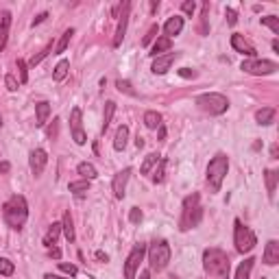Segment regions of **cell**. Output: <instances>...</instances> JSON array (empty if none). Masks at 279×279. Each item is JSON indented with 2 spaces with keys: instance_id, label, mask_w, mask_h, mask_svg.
I'll list each match as a JSON object with an SVG mask.
<instances>
[{
  "instance_id": "1",
  "label": "cell",
  "mask_w": 279,
  "mask_h": 279,
  "mask_svg": "<svg viewBox=\"0 0 279 279\" xmlns=\"http://www.w3.org/2000/svg\"><path fill=\"white\" fill-rule=\"evenodd\" d=\"M2 218L11 229H22L28 220V205L22 194H13L7 203L2 205Z\"/></svg>"
},
{
  "instance_id": "2",
  "label": "cell",
  "mask_w": 279,
  "mask_h": 279,
  "mask_svg": "<svg viewBox=\"0 0 279 279\" xmlns=\"http://www.w3.org/2000/svg\"><path fill=\"white\" fill-rule=\"evenodd\" d=\"M203 269L207 275L225 279L229 277V255H227L223 249H205L203 251Z\"/></svg>"
},
{
  "instance_id": "3",
  "label": "cell",
  "mask_w": 279,
  "mask_h": 279,
  "mask_svg": "<svg viewBox=\"0 0 279 279\" xmlns=\"http://www.w3.org/2000/svg\"><path fill=\"white\" fill-rule=\"evenodd\" d=\"M203 218V207H201V196L190 194L184 198V205H181V218H179V229L181 231H190L201 223Z\"/></svg>"
},
{
  "instance_id": "4",
  "label": "cell",
  "mask_w": 279,
  "mask_h": 279,
  "mask_svg": "<svg viewBox=\"0 0 279 279\" xmlns=\"http://www.w3.org/2000/svg\"><path fill=\"white\" fill-rule=\"evenodd\" d=\"M227 170H229V157L225 153H216V155L209 159L207 164V184L212 187V192H220L223 187V181L227 177Z\"/></svg>"
},
{
  "instance_id": "5",
  "label": "cell",
  "mask_w": 279,
  "mask_h": 279,
  "mask_svg": "<svg viewBox=\"0 0 279 279\" xmlns=\"http://www.w3.org/2000/svg\"><path fill=\"white\" fill-rule=\"evenodd\" d=\"M146 255H149V264L151 271H164L170 262V244L166 240H153L146 249Z\"/></svg>"
},
{
  "instance_id": "6",
  "label": "cell",
  "mask_w": 279,
  "mask_h": 279,
  "mask_svg": "<svg viewBox=\"0 0 279 279\" xmlns=\"http://www.w3.org/2000/svg\"><path fill=\"white\" fill-rule=\"evenodd\" d=\"M196 105H198V109L209 113V116H220V113H225L227 109H229L227 96L218 94V92H207V94L196 96Z\"/></svg>"
},
{
  "instance_id": "7",
  "label": "cell",
  "mask_w": 279,
  "mask_h": 279,
  "mask_svg": "<svg viewBox=\"0 0 279 279\" xmlns=\"http://www.w3.org/2000/svg\"><path fill=\"white\" fill-rule=\"evenodd\" d=\"M233 242H236V251L238 253H249V251H253L255 249L258 238H255L251 227L242 225V220L236 218V223H233Z\"/></svg>"
},
{
  "instance_id": "8",
  "label": "cell",
  "mask_w": 279,
  "mask_h": 279,
  "mask_svg": "<svg viewBox=\"0 0 279 279\" xmlns=\"http://www.w3.org/2000/svg\"><path fill=\"white\" fill-rule=\"evenodd\" d=\"M277 64L275 61H269V59H247L242 61L240 70L249 72V75H255V77H266V75H273L277 72Z\"/></svg>"
},
{
  "instance_id": "9",
  "label": "cell",
  "mask_w": 279,
  "mask_h": 279,
  "mask_svg": "<svg viewBox=\"0 0 279 279\" xmlns=\"http://www.w3.org/2000/svg\"><path fill=\"white\" fill-rule=\"evenodd\" d=\"M144 255H146V244L138 242L133 249H131L127 262H124V279H135V273H138Z\"/></svg>"
},
{
  "instance_id": "10",
  "label": "cell",
  "mask_w": 279,
  "mask_h": 279,
  "mask_svg": "<svg viewBox=\"0 0 279 279\" xmlns=\"http://www.w3.org/2000/svg\"><path fill=\"white\" fill-rule=\"evenodd\" d=\"M70 131H72V140L77 142L79 146H83L88 142V135L83 131V113H81V107H75L70 111Z\"/></svg>"
},
{
  "instance_id": "11",
  "label": "cell",
  "mask_w": 279,
  "mask_h": 279,
  "mask_svg": "<svg viewBox=\"0 0 279 279\" xmlns=\"http://www.w3.org/2000/svg\"><path fill=\"white\" fill-rule=\"evenodd\" d=\"M129 13H131V2H122V13L118 15V26H116V35H113V48H118L122 44L124 35H127V26H129Z\"/></svg>"
},
{
  "instance_id": "12",
  "label": "cell",
  "mask_w": 279,
  "mask_h": 279,
  "mask_svg": "<svg viewBox=\"0 0 279 279\" xmlns=\"http://www.w3.org/2000/svg\"><path fill=\"white\" fill-rule=\"evenodd\" d=\"M48 164V155L44 149H33L31 155H28V166H31V173L35 175V177H39V175L44 173V168H46Z\"/></svg>"
},
{
  "instance_id": "13",
  "label": "cell",
  "mask_w": 279,
  "mask_h": 279,
  "mask_svg": "<svg viewBox=\"0 0 279 279\" xmlns=\"http://www.w3.org/2000/svg\"><path fill=\"white\" fill-rule=\"evenodd\" d=\"M129 177H131V168L120 170V173H118L116 177H113V181H111V190H113V196H116V198H124V194H127Z\"/></svg>"
},
{
  "instance_id": "14",
  "label": "cell",
  "mask_w": 279,
  "mask_h": 279,
  "mask_svg": "<svg viewBox=\"0 0 279 279\" xmlns=\"http://www.w3.org/2000/svg\"><path fill=\"white\" fill-rule=\"evenodd\" d=\"M177 53H168V55H162V57H157L155 61H153V66H151V70H153V75H166V72L173 68V64L177 61Z\"/></svg>"
},
{
  "instance_id": "15",
  "label": "cell",
  "mask_w": 279,
  "mask_h": 279,
  "mask_svg": "<svg viewBox=\"0 0 279 279\" xmlns=\"http://www.w3.org/2000/svg\"><path fill=\"white\" fill-rule=\"evenodd\" d=\"M231 48L236 50V53L244 55V57H255V55H258V53H255V48L247 42V39H244V35H240V33H233V35H231Z\"/></svg>"
},
{
  "instance_id": "16",
  "label": "cell",
  "mask_w": 279,
  "mask_h": 279,
  "mask_svg": "<svg viewBox=\"0 0 279 279\" xmlns=\"http://www.w3.org/2000/svg\"><path fill=\"white\" fill-rule=\"evenodd\" d=\"M266 266H275L279 264V242L277 240H269L266 242V249H264V255H262Z\"/></svg>"
},
{
  "instance_id": "17",
  "label": "cell",
  "mask_w": 279,
  "mask_h": 279,
  "mask_svg": "<svg viewBox=\"0 0 279 279\" xmlns=\"http://www.w3.org/2000/svg\"><path fill=\"white\" fill-rule=\"evenodd\" d=\"M181 31H184V18H181V15H173V18H168L166 24H164V33H166L168 39L177 37Z\"/></svg>"
},
{
  "instance_id": "18",
  "label": "cell",
  "mask_w": 279,
  "mask_h": 279,
  "mask_svg": "<svg viewBox=\"0 0 279 279\" xmlns=\"http://www.w3.org/2000/svg\"><path fill=\"white\" fill-rule=\"evenodd\" d=\"M9 26H11V13L9 11H2V15H0V50L7 46Z\"/></svg>"
},
{
  "instance_id": "19",
  "label": "cell",
  "mask_w": 279,
  "mask_h": 279,
  "mask_svg": "<svg viewBox=\"0 0 279 279\" xmlns=\"http://www.w3.org/2000/svg\"><path fill=\"white\" fill-rule=\"evenodd\" d=\"M48 116H50V105L46 100H42V102H37L35 105V127H44L48 120Z\"/></svg>"
},
{
  "instance_id": "20",
  "label": "cell",
  "mask_w": 279,
  "mask_h": 279,
  "mask_svg": "<svg viewBox=\"0 0 279 279\" xmlns=\"http://www.w3.org/2000/svg\"><path fill=\"white\" fill-rule=\"evenodd\" d=\"M127 140H129V127H127V124H120V127L116 129L113 149H116V151H124V146H127Z\"/></svg>"
},
{
  "instance_id": "21",
  "label": "cell",
  "mask_w": 279,
  "mask_h": 279,
  "mask_svg": "<svg viewBox=\"0 0 279 279\" xmlns=\"http://www.w3.org/2000/svg\"><path fill=\"white\" fill-rule=\"evenodd\" d=\"M264 179H266V192H269V198L273 201L275 198V190H277V179H279V173L277 170H266L264 173Z\"/></svg>"
},
{
  "instance_id": "22",
  "label": "cell",
  "mask_w": 279,
  "mask_h": 279,
  "mask_svg": "<svg viewBox=\"0 0 279 279\" xmlns=\"http://www.w3.org/2000/svg\"><path fill=\"white\" fill-rule=\"evenodd\" d=\"M173 48V39H168V37H157V42L153 44V48H151V55L155 57H162V53H168V50Z\"/></svg>"
},
{
  "instance_id": "23",
  "label": "cell",
  "mask_w": 279,
  "mask_h": 279,
  "mask_svg": "<svg viewBox=\"0 0 279 279\" xmlns=\"http://www.w3.org/2000/svg\"><path fill=\"white\" fill-rule=\"evenodd\" d=\"M61 229H64L66 240H68V242H75L77 233H75V220H72L70 212H66V214H64V220H61Z\"/></svg>"
},
{
  "instance_id": "24",
  "label": "cell",
  "mask_w": 279,
  "mask_h": 279,
  "mask_svg": "<svg viewBox=\"0 0 279 279\" xmlns=\"http://www.w3.org/2000/svg\"><path fill=\"white\" fill-rule=\"evenodd\" d=\"M77 173L81 175L83 179H88V181H92V179H96L98 177V170L94 168V164H90V162H81L77 166Z\"/></svg>"
},
{
  "instance_id": "25",
  "label": "cell",
  "mask_w": 279,
  "mask_h": 279,
  "mask_svg": "<svg viewBox=\"0 0 279 279\" xmlns=\"http://www.w3.org/2000/svg\"><path fill=\"white\" fill-rule=\"evenodd\" d=\"M61 231H64V229H61V223H53V225H50L48 233L44 236V247H46V249L55 247V242H57V238H59Z\"/></svg>"
},
{
  "instance_id": "26",
  "label": "cell",
  "mask_w": 279,
  "mask_h": 279,
  "mask_svg": "<svg viewBox=\"0 0 279 279\" xmlns=\"http://www.w3.org/2000/svg\"><path fill=\"white\" fill-rule=\"evenodd\" d=\"M72 35H75V28H66V31H64V35H61V39L57 42V46L53 48V55H61V53H66V48H68V44H70Z\"/></svg>"
},
{
  "instance_id": "27",
  "label": "cell",
  "mask_w": 279,
  "mask_h": 279,
  "mask_svg": "<svg viewBox=\"0 0 279 279\" xmlns=\"http://www.w3.org/2000/svg\"><path fill=\"white\" fill-rule=\"evenodd\" d=\"M253 264H255V258H247V260H244L242 264L238 266V271H236V279H249V277H251Z\"/></svg>"
},
{
  "instance_id": "28",
  "label": "cell",
  "mask_w": 279,
  "mask_h": 279,
  "mask_svg": "<svg viewBox=\"0 0 279 279\" xmlns=\"http://www.w3.org/2000/svg\"><path fill=\"white\" fill-rule=\"evenodd\" d=\"M113 113H116V102H113V100H107V102H105V113H102V133L109 129Z\"/></svg>"
},
{
  "instance_id": "29",
  "label": "cell",
  "mask_w": 279,
  "mask_h": 279,
  "mask_svg": "<svg viewBox=\"0 0 279 279\" xmlns=\"http://www.w3.org/2000/svg\"><path fill=\"white\" fill-rule=\"evenodd\" d=\"M255 120H258V124H271L273 120H275V109L273 107H264V109H260L258 113H255Z\"/></svg>"
},
{
  "instance_id": "30",
  "label": "cell",
  "mask_w": 279,
  "mask_h": 279,
  "mask_svg": "<svg viewBox=\"0 0 279 279\" xmlns=\"http://www.w3.org/2000/svg\"><path fill=\"white\" fill-rule=\"evenodd\" d=\"M68 68H70V61H66V59H61L59 64L55 66V70H53V81H64L66 75H68Z\"/></svg>"
},
{
  "instance_id": "31",
  "label": "cell",
  "mask_w": 279,
  "mask_h": 279,
  "mask_svg": "<svg viewBox=\"0 0 279 279\" xmlns=\"http://www.w3.org/2000/svg\"><path fill=\"white\" fill-rule=\"evenodd\" d=\"M68 190L72 192V194H85V192H90V181L88 179H81V181H72L70 186H68Z\"/></svg>"
},
{
  "instance_id": "32",
  "label": "cell",
  "mask_w": 279,
  "mask_h": 279,
  "mask_svg": "<svg viewBox=\"0 0 279 279\" xmlns=\"http://www.w3.org/2000/svg\"><path fill=\"white\" fill-rule=\"evenodd\" d=\"M144 124L149 129H157L162 124V113L159 111H146L144 113Z\"/></svg>"
},
{
  "instance_id": "33",
  "label": "cell",
  "mask_w": 279,
  "mask_h": 279,
  "mask_svg": "<svg viewBox=\"0 0 279 279\" xmlns=\"http://www.w3.org/2000/svg\"><path fill=\"white\" fill-rule=\"evenodd\" d=\"M164 179H166V159L159 157L157 166H155V170H153V181H155V184H162Z\"/></svg>"
},
{
  "instance_id": "34",
  "label": "cell",
  "mask_w": 279,
  "mask_h": 279,
  "mask_svg": "<svg viewBox=\"0 0 279 279\" xmlns=\"http://www.w3.org/2000/svg\"><path fill=\"white\" fill-rule=\"evenodd\" d=\"M157 162H159V155L157 153H149V155L144 157V164H142V175H149L151 170H153V166H157Z\"/></svg>"
},
{
  "instance_id": "35",
  "label": "cell",
  "mask_w": 279,
  "mask_h": 279,
  "mask_svg": "<svg viewBox=\"0 0 279 279\" xmlns=\"http://www.w3.org/2000/svg\"><path fill=\"white\" fill-rule=\"evenodd\" d=\"M13 273H15L13 262L7 260V258H0V275H2V277H11Z\"/></svg>"
},
{
  "instance_id": "36",
  "label": "cell",
  "mask_w": 279,
  "mask_h": 279,
  "mask_svg": "<svg viewBox=\"0 0 279 279\" xmlns=\"http://www.w3.org/2000/svg\"><path fill=\"white\" fill-rule=\"evenodd\" d=\"M262 24H266L275 35H279V18L277 15H266V18H262Z\"/></svg>"
},
{
  "instance_id": "37",
  "label": "cell",
  "mask_w": 279,
  "mask_h": 279,
  "mask_svg": "<svg viewBox=\"0 0 279 279\" xmlns=\"http://www.w3.org/2000/svg\"><path fill=\"white\" fill-rule=\"evenodd\" d=\"M55 46H53V44H48V46H44L42 50H39V53L37 55H33V59L31 61H28V64H31V66H37L39 64V61H42L44 59V57H48L50 55V50H53Z\"/></svg>"
},
{
  "instance_id": "38",
  "label": "cell",
  "mask_w": 279,
  "mask_h": 279,
  "mask_svg": "<svg viewBox=\"0 0 279 279\" xmlns=\"http://www.w3.org/2000/svg\"><path fill=\"white\" fill-rule=\"evenodd\" d=\"M207 15H209V4H207V2H203V13H201V33H203V35H207V33H209Z\"/></svg>"
},
{
  "instance_id": "39",
  "label": "cell",
  "mask_w": 279,
  "mask_h": 279,
  "mask_svg": "<svg viewBox=\"0 0 279 279\" xmlns=\"http://www.w3.org/2000/svg\"><path fill=\"white\" fill-rule=\"evenodd\" d=\"M116 88H118V92H122V94L135 96V90L131 88V83H129V81H122V79H118V81H116Z\"/></svg>"
},
{
  "instance_id": "40",
  "label": "cell",
  "mask_w": 279,
  "mask_h": 279,
  "mask_svg": "<svg viewBox=\"0 0 279 279\" xmlns=\"http://www.w3.org/2000/svg\"><path fill=\"white\" fill-rule=\"evenodd\" d=\"M157 33H159V26H157V24H153V26L149 28V33L144 35V39H142V46H149V44L153 42V39H155Z\"/></svg>"
},
{
  "instance_id": "41",
  "label": "cell",
  "mask_w": 279,
  "mask_h": 279,
  "mask_svg": "<svg viewBox=\"0 0 279 279\" xmlns=\"http://www.w3.org/2000/svg\"><path fill=\"white\" fill-rule=\"evenodd\" d=\"M18 72H20V83L24 85L28 81V70H26V61L24 59H18Z\"/></svg>"
},
{
  "instance_id": "42",
  "label": "cell",
  "mask_w": 279,
  "mask_h": 279,
  "mask_svg": "<svg viewBox=\"0 0 279 279\" xmlns=\"http://www.w3.org/2000/svg\"><path fill=\"white\" fill-rule=\"evenodd\" d=\"M142 218H144L142 209H140V207H131V212H129V220H131V223L138 225V223H142Z\"/></svg>"
},
{
  "instance_id": "43",
  "label": "cell",
  "mask_w": 279,
  "mask_h": 279,
  "mask_svg": "<svg viewBox=\"0 0 279 279\" xmlns=\"http://www.w3.org/2000/svg\"><path fill=\"white\" fill-rule=\"evenodd\" d=\"M59 271H64V273H68L70 277H75L77 273H79V269L75 264H68V262H59Z\"/></svg>"
},
{
  "instance_id": "44",
  "label": "cell",
  "mask_w": 279,
  "mask_h": 279,
  "mask_svg": "<svg viewBox=\"0 0 279 279\" xmlns=\"http://www.w3.org/2000/svg\"><path fill=\"white\" fill-rule=\"evenodd\" d=\"M4 85H7L9 92H15V90L20 88V83L15 81V77H13V75H7V77H4Z\"/></svg>"
},
{
  "instance_id": "45",
  "label": "cell",
  "mask_w": 279,
  "mask_h": 279,
  "mask_svg": "<svg viewBox=\"0 0 279 279\" xmlns=\"http://www.w3.org/2000/svg\"><path fill=\"white\" fill-rule=\"evenodd\" d=\"M181 11H184V13H187V15H194L196 2H194V0H186V2L181 4Z\"/></svg>"
},
{
  "instance_id": "46",
  "label": "cell",
  "mask_w": 279,
  "mask_h": 279,
  "mask_svg": "<svg viewBox=\"0 0 279 279\" xmlns=\"http://www.w3.org/2000/svg\"><path fill=\"white\" fill-rule=\"evenodd\" d=\"M177 72H179L181 79H196L198 77V72L192 70V68H181V70H177Z\"/></svg>"
},
{
  "instance_id": "47",
  "label": "cell",
  "mask_w": 279,
  "mask_h": 279,
  "mask_svg": "<svg viewBox=\"0 0 279 279\" xmlns=\"http://www.w3.org/2000/svg\"><path fill=\"white\" fill-rule=\"evenodd\" d=\"M225 13H227V22H229V24L233 26V24H236V22H238V13H236V11H233V9H229V7H227V11H225Z\"/></svg>"
},
{
  "instance_id": "48",
  "label": "cell",
  "mask_w": 279,
  "mask_h": 279,
  "mask_svg": "<svg viewBox=\"0 0 279 279\" xmlns=\"http://www.w3.org/2000/svg\"><path fill=\"white\" fill-rule=\"evenodd\" d=\"M48 255H50V258H55V260H59V258H61V251H59L57 247H50V249H48Z\"/></svg>"
},
{
  "instance_id": "49",
  "label": "cell",
  "mask_w": 279,
  "mask_h": 279,
  "mask_svg": "<svg viewBox=\"0 0 279 279\" xmlns=\"http://www.w3.org/2000/svg\"><path fill=\"white\" fill-rule=\"evenodd\" d=\"M46 18H48V13H39V15H37V18H35V20H33V26H37V24H42V22H44V20H46Z\"/></svg>"
},
{
  "instance_id": "50",
  "label": "cell",
  "mask_w": 279,
  "mask_h": 279,
  "mask_svg": "<svg viewBox=\"0 0 279 279\" xmlns=\"http://www.w3.org/2000/svg\"><path fill=\"white\" fill-rule=\"evenodd\" d=\"M57 122H59V120H55V124L48 129V138H53V140L57 138Z\"/></svg>"
},
{
  "instance_id": "51",
  "label": "cell",
  "mask_w": 279,
  "mask_h": 279,
  "mask_svg": "<svg viewBox=\"0 0 279 279\" xmlns=\"http://www.w3.org/2000/svg\"><path fill=\"white\" fill-rule=\"evenodd\" d=\"M157 129H159V140H166V127H164V122Z\"/></svg>"
},
{
  "instance_id": "52",
  "label": "cell",
  "mask_w": 279,
  "mask_h": 279,
  "mask_svg": "<svg viewBox=\"0 0 279 279\" xmlns=\"http://www.w3.org/2000/svg\"><path fill=\"white\" fill-rule=\"evenodd\" d=\"M96 260H98V262H109V258H107V253H102V251L96 253Z\"/></svg>"
},
{
  "instance_id": "53",
  "label": "cell",
  "mask_w": 279,
  "mask_h": 279,
  "mask_svg": "<svg viewBox=\"0 0 279 279\" xmlns=\"http://www.w3.org/2000/svg\"><path fill=\"white\" fill-rule=\"evenodd\" d=\"M9 168H11L9 162H2V164H0V173H9Z\"/></svg>"
},
{
  "instance_id": "54",
  "label": "cell",
  "mask_w": 279,
  "mask_h": 279,
  "mask_svg": "<svg viewBox=\"0 0 279 279\" xmlns=\"http://www.w3.org/2000/svg\"><path fill=\"white\" fill-rule=\"evenodd\" d=\"M44 279H64V277H59V275H53V273H46V275H44Z\"/></svg>"
},
{
  "instance_id": "55",
  "label": "cell",
  "mask_w": 279,
  "mask_h": 279,
  "mask_svg": "<svg viewBox=\"0 0 279 279\" xmlns=\"http://www.w3.org/2000/svg\"><path fill=\"white\" fill-rule=\"evenodd\" d=\"M135 146H138V149H142V146H144V140H142L140 135H138V138H135Z\"/></svg>"
},
{
  "instance_id": "56",
  "label": "cell",
  "mask_w": 279,
  "mask_h": 279,
  "mask_svg": "<svg viewBox=\"0 0 279 279\" xmlns=\"http://www.w3.org/2000/svg\"><path fill=\"white\" fill-rule=\"evenodd\" d=\"M271 157L277 159V146H273V149H271Z\"/></svg>"
},
{
  "instance_id": "57",
  "label": "cell",
  "mask_w": 279,
  "mask_h": 279,
  "mask_svg": "<svg viewBox=\"0 0 279 279\" xmlns=\"http://www.w3.org/2000/svg\"><path fill=\"white\" fill-rule=\"evenodd\" d=\"M140 279H151V273H149V271H144V273L140 275Z\"/></svg>"
},
{
  "instance_id": "58",
  "label": "cell",
  "mask_w": 279,
  "mask_h": 279,
  "mask_svg": "<svg viewBox=\"0 0 279 279\" xmlns=\"http://www.w3.org/2000/svg\"><path fill=\"white\" fill-rule=\"evenodd\" d=\"M159 9V2H151V11H157Z\"/></svg>"
},
{
  "instance_id": "59",
  "label": "cell",
  "mask_w": 279,
  "mask_h": 279,
  "mask_svg": "<svg viewBox=\"0 0 279 279\" xmlns=\"http://www.w3.org/2000/svg\"><path fill=\"white\" fill-rule=\"evenodd\" d=\"M0 127H2V113H0Z\"/></svg>"
},
{
  "instance_id": "60",
  "label": "cell",
  "mask_w": 279,
  "mask_h": 279,
  "mask_svg": "<svg viewBox=\"0 0 279 279\" xmlns=\"http://www.w3.org/2000/svg\"><path fill=\"white\" fill-rule=\"evenodd\" d=\"M168 279H179V277H175V275H170V277H168Z\"/></svg>"
},
{
  "instance_id": "61",
  "label": "cell",
  "mask_w": 279,
  "mask_h": 279,
  "mask_svg": "<svg viewBox=\"0 0 279 279\" xmlns=\"http://www.w3.org/2000/svg\"><path fill=\"white\" fill-rule=\"evenodd\" d=\"M262 279H264V277H262Z\"/></svg>"
}]
</instances>
